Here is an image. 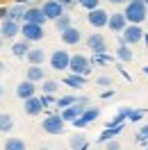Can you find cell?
<instances>
[{"mask_svg":"<svg viewBox=\"0 0 148 150\" xmlns=\"http://www.w3.org/2000/svg\"><path fill=\"white\" fill-rule=\"evenodd\" d=\"M25 80H30V82H43L46 80L43 66H30L28 71H25Z\"/></svg>","mask_w":148,"mask_h":150,"instance_id":"d6986e66","label":"cell"},{"mask_svg":"<svg viewBox=\"0 0 148 150\" xmlns=\"http://www.w3.org/2000/svg\"><path fill=\"white\" fill-rule=\"evenodd\" d=\"M25 59H28L30 66H43V62H46V50H41V48H32L28 55H25Z\"/></svg>","mask_w":148,"mask_h":150,"instance_id":"ac0fdd59","label":"cell"},{"mask_svg":"<svg viewBox=\"0 0 148 150\" xmlns=\"http://www.w3.org/2000/svg\"><path fill=\"white\" fill-rule=\"evenodd\" d=\"M2 93H5V89H2V84H0V98H2Z\"/></svg>","mask_w":148,"mask_h":150,"instance_id":"f35d334b","label":"cell"},{"mask_svg":"<svg viewBox=\"0 0 148 150\" xmlns=\"http://www.w3.org/2000/svg\"><path fill=\"white\" fill-rule=\"evenodd\" d=\"M107 2H112V5H116V7H119V5H125L128 0H107Z\"/></svg>","mask_w":148,"mask_h":150,"instance_id":"74e56055","label":"cell"},{"mask_svg":"<svg viewBox=\"0 0 148 150\" xmlns=\"http://www.w3.org/2000/svg\"><path fill=\"white\" fill-rule=\"evenodd\" d=\"M64 127H66V121L62 118V114H48L43 118V123H41V130L46 134H53V137L64 134Z\"/></svg>","mask_w":148,"mask_h":150,"instance_id":"3957f363","label":"cell"},{"mask_svg":"<svg viewBox=\"0 0 148 150\" xmlns=\"http://www.w3.org/2000/svg\"><path fill=\"white\" fill-rule=\"evenodd\" d=\"M87 21H89L91 28L102 30V28H107V23H110V14L102 9V7H98V9H91L89 14H87Z\"/></svg>","mask_w":148,"mask_h":150,"instance_id":"52a82bcc","label":"cell"},{"mask_svg":"<svg viewBox=\"0 0 148 150\" xmlns=\"http://www.w3.org/2000/svg\"><path fill=\"white\" fill-rule=\"evenodd\" d=\"M144 2H146V5H148V0H144Z\"/></svg>","mask_w":148,"mask_h":150,"instance_id":"60d3db41","label":"cell"},{"mask_svg":"<svg viewBox=\"0 0 148 150\" xmlns=\"http://www.w3.org/2000/svg\"><path fill=\"white\" fill-rule=\"evenodd\" d=\"M57 89H59V84H57L55 80H43V82H41V91L48 93V96H55Z\"/></svg>","mask_w":148,"mask_h":150,"instance_id":"83f0119b","label":"cell"},{"mask_svg":"<svg viewBox=\"0 0 148 150\" xmlns=\"http://www.w3.org/2000/svg\"><path fill=\"white\" fill-rule=\"evenodd\" d=\"M84 82H87V77H84V75H75V73H68V75L64 77V84L73 86V89H82V86H84Z\"/></svg>","mask_w":148,"mask_h":150,"instance_id":"7402d4cb","label":"cell"},{"mask_svg":"<svg viewBox=\"0 0 148 150\" xmlns=\"http://www.w3.org/2000/svg\"><path fill=\"white\" fill-rule=\"evenodd\" d=\"M78 5H80L82 9L91 11V9H98V7H100V0H78Z\"/></svg>","mask_w":148,"mask_h":150,"instance_id":"4dcf8cb0","label":"cell"},{"mask_svg":"<svg viewBox=\"0 0 148 150\" xmlns=\"http://www.w3.org/2000/svg\"><path fill=\"white\" fill-rule=\"evenodd\" d=\"M123 14H125L128 23H132V25H141V23H146V21H148V5L144 2V0H128Z\"/></svg>","mask_w":148,"mask_h":150,"instance_id":"6da1fadb","label":"cell"},{"mask_svg":"<svg viewBox=\"0 0 148 150\" xmlns=\"http://www.w3.org/2000/svg\"><path fill=\"white\" fill-rule=\"evenodd\" d=\"M0 68H2V66H0Z\"/></svg>","mask_w":148,"mask_h":150,"instance_id":"ee69618b","label":"cell"},{"mask_svg":"<svg viewBox=\"0 0 148 150\" xmlns=\"http://www.w3.org/2000/svg\"><path fill=\"white\" fill-rule=\"evenodd\" d=\"M116 59H119V62H123V64L132 62V50H130L128 43H123V41H121V46L116 48Z\"/></svg>","mask_w":148,"mask_h":150,"instance_id":"603a6c76","label":"cell"},{"mask_svg":"<svg viewBox=\"0 0 148 150\" xmlns=\"http://www.w3.org/2000/svg\"><path fill=\"white\" fill-rule=\"evenodd\" d=\"M2 150H28V143L23 139H18V137H9V139L5 141Z\"/></svg>","mask_w":148,"mask_h":150,"instance_id":"44dd1931","label":"cell"},{"mask_svg":"<svg viewBox=\"0 0 148 150\" xmlns=\"http://www.w3.org/2000/svg\"><path fill=\"white\" fill-rule=\"evenodd\" d=\"M84 109H87V107H84V105H80V103L71 105V107H64V109H62V118H64L66 123H73L75 118H80V116H82Z\"/></svg>","mask_w":148,"mask_h":150,"instance_id":"e0dca14e","label":"cell"},{"mask_svg":"<svg viewBox=\"0 0 148 150\" xmlns=\"http://www.w3.org/2000/svg\"><path fill=\"white\" fill-rule=\"evenodd\" d=\"M0 48H2V37H0Z\"/></svg>","mask_w":148,"mask_h":150,"instance_id":"ab89813d","label":"cell"},{"mask_svg":"<svg viewBox=\"0 0 148 150\" xmlns=\"http://www.w3.org/2000/svg\"><path fill=\"white\" fill-rule=\"evenodd\" d=\"M46 14L41 7H28L25 9V16H23V23H37V25H43L46 23Z\"/></svg>","mask_w":148,"mask_h":150,"instance_id":"9a60e30c","label":"cell"},{"mask_svg":"<svg viewBox=\"0 0 148 150\" xmlns=\"http://www.w3.org/2000/svg\"><path fill=\"white\" fill-rule=\"evenodd\" d=\"M59 39L64 41V46H78V43L82 41V32L71 25V28H66L64 32H59Z\"/></svg>","mask_w":148,"mask_h":150,"instance_id":"4fadbf2b","label":"cell"},{"mask_svg":"<svg viewBox=\"0 0 148 150\" xmlns=\"http://www.w3.org/2000/svg\"><path fill=\"white\" fill-rule=\"evenodd\" d=\"M130 23L125 18V14L123 11H116V14H110V23H107V30H112L114 34H121L123 30L128 28Z\"/></svg>","mask_w":148,"mask_h":150,"instance_id":"9c48e42d","label":"cell"},{"mask_svg":"<svg viewBox=\"0 0 148 150\" xmlns=\"http://www.w3.org/2000/svg\"><path fill=\"white\" fill-rule=\"evenodd\" d=\"M87 146H89V143H87V137H84V134H73V137H71V150H84Z\"/></svg>","mask_w":148,"mask_h":150,"instance_id":"d4e9b609","label":"cell"},{"mask_svg":"<svg viewBox=\"0 0 148 150\" xmlns=\"http://www.w3.org/2000/svg\"><path fill=\"white\" fill-rule=\"evenodd\" d=\"M25 9H28V7H25V5H23V2H18V5H11L9 7V16H7V18H11V21H23V16H25Z\"/></svg>","mask_w":148,"mask_h":150,"instance_id":"cb8c5ba5","label":"cell"},{"mask_svg":"<svg viewBox=\"0 0 148 150\" xmlns=\"http://www.w3.org/2000/svg\"><path fill=\"white\" fill-rule=\"evenodd\" d=\"M98 116H100V109H98V107H87V109L82 112V116L73 121V125H75V127H84V125L93 123L96 118H98Z\"/></svg>","mask_w":148,"mask_h":150,"instance_id":"5bb4252c","label":"cell"},{"mask_svg":"<svg viewBox=\"0 0 148 150\" xmlns=\"http://www.w3.org/2000/svg\"><path fill=\"white\" fill-rule=\"evenodd\" d=\"M21 34H23V39H25V41H30V43L41 41V39L46 37L43 25H37V23H23V25H21Z\"/></svg>","mask_w":148,"mask_h":150,"instance_id":"277c9868","label":"cell"},{"mask_svg":"<svg viewBox=\"0 0 148 150\" xmlns=\"http://www.w3.org/2000/svg\"><path fill=\"white\" fill-rule=\"evenodd\" d=\"M30 50H32V48H30V41H25V39H23V41H16V43L11 46V55L18 57V59H23Z\"/></svg>","mask_w":148,"mask_h":150,"instance_id":"ffe728a7","label":"cell"},{"mask_svg":"<svg viewBox=\"0 0 148 150\" xmlns=\"http://www.w3.org/2000/svg\"><path fill=\"white\" fill-rule=\"evenodd\" d=\"M78 103V96H62V98H57V107L59 109H64V107H71V105Z\"/></svg>","mask_w":148,"mask_h":150,"instance_id":"f546056e","label":"cell"},{"mask_svg":"<svg viewBox=\"0 0 148 150\" xmlns=\"http://www.w3.org/2000/svg\"><path fill=\"white\" fill-rule=\"evenodd\" d=\"M57 2H59V5H62V7H73V5H78V0H57Z\"/></svg>","mask_w":148,"mask_h":150,"instance_id":"d590c367","label":"cell"},{"mask_svg":"<svg viewBox=\"0 0 148 150\" xmlns=\"http://www.w3.org/2000/svg\"><path fill=\"white\" fill-rule=\"evenodd\" d=\"M9 16V7H0V21H5Z\"/></svg>","mask_w":148,"mask_h":150,"instance_id":"8d00e7d4","label":"cell"},{"mask_svg":"<svg viewBox=\"0 0 148 150\" xmlns=\"http://www.w3.org/2000/svg\"><path fill=\"white\" fill-rule=\"evenodd\" d=\"M43 109H46V103H43L41 96H32L28 100H23V112L28 114V116H39Z\"/></svg>","mask_w":148,"mask_h":150,"instance_id":"ba28073f","label":"cell"},{"mask_svg":"<svg viewBox=\"0 0 148 150\" xmlns=\"http://www.w3.org/2000/svg\"><path fill=\"white\" fill-rule=\"evenodd\" d=\"M11 127H14V118H11L9 114H0V132H11Z\"/></svg>","mask_w":148,"mask_h":150,"instance_id":"4316f807","label":"cell"},{"mask_svg":"<svg viewBox=\"0 0 148 150\" xmlns=\"http://www.w3.org/2000/svg\"><path fill=\"white\" fill-rule=\"evenodd\" d=\"M121 132H123V125H116V127H107V130H105L100 137H98V141H110V139H114L116 134H121Z\"/></svg>","mask_w":148,"mask_h":150,"instance_id":"484cf974","label":"cell"},{"mask_svg":"<svg viewBox=\"0 0 148 150\" xmlns=\"http://www.w3.org/2000/svg\"><path fill=\"white\" fill-rule=\"evenodd\" d=\"M141 116H144V112H139V109H137V112H134V109H130V116H128V118H130V121H139Z\"/></svg>","mask_w":148,"mask_h":150,"instance_id":"e575fe53","label":"cell"},{"mask_svg":"<svg viewBox=\"0 0 148 150\" xmlns=\"http://www.w3.org/2000/svg\"><path fill=\"white\" fill-rule=\"evenodd\" d=\"M137 141H141L144 146L148 143V125H141V127H139V132H137Z\"/></svg>","mask_w":148,"mask_h":150,"instance_id":"1f68e13d","label":"cell"},{"mask_svg":"<svg viewBox=\"0 0 148 150\" xmlns=\"http://www.w3.org/2000/svg\"><path fill=\"white\" fill-rule=\"evenodd\" d=\"M141 39H144V30H141V25H132V23H130L128 28L121 32V41L128 43V46H137Z\"/></svg>","mask_w":148,"mask_h":150,"instance_id":"5b68a950","label":"cell"},{"mask_svg":"<svg viewBox=\"0 0 148 150\" xmlns=\"http://www.w3.org/2000/svg\"><path fill=\"white\" fill-rule=\"evenodd\" d=\"M146 150H148V143H146Z\"/></svg>","mask_w":148,"mask_h":150,"instance_id":"b9f144b4","label":"cell"},{"mask_svg":"<svg viewBox=\"0 0 148 150\" xmlns=\"http://www.w3.org/2000/svg\"><path fill=\"white\" fill-rule=\"evenodd\" d=\"M0 37H2V34H0Z\"/></svg>","mask_w":148,"mask_h":150,"instance_id":"7bdbcfd3","label":"cell"},{"mask_svg":"<svg viewBox=\"0 0 148 150\" xmlns=\"http://www.w3.org/2000/svg\"><path fill=\"white\" fill-rule=\"evenodd\" d=\"M0 34L2 39H14L21 34V23L18 21H11V18H5L0 23Z\"/></svg>","mask_w":148,"mask_h":150,"instance_id":"30bf717a","label":"cell"},{"mask_svg":"<svg viewBox=\"0 0 148 150\" xmlns=\"http://www.w3.org/2000/svg\"><path fill=\"white\" fill-rule=\"evenodd\" d=\"M107 150H121V143L116 139H110L107 141Z\"/></svg>","mask_w":148,"mask_h":150,"instance_id":"d6a6232c","label":"cell"},{"mask_svg":"<svg viewBox=\"0 0 148 150\" xmlns=\"http://www.w3.org/2000/svg\"><path fill=\"white\" fill-rule=\"evenodd\" d=\"M93 71L91 66V59L87 55H82V52H75V55H71V64H68V73H75V75H87Z\"/></svg>","mask_w":148,"mask_h":150,"instance_id":"7a4b0ae2","label":"cell"},{"mask_svg":"<svg viewBox=\"0 0 148 150\" xmlns=\"http://www.w3.org/2000/svg\"><path fill=\"white\" fill-rule=\"evenodd\" d=\"M41 9H43V14H46L48 21H57L62 14H64V7H62L57 0H46V2L41 5Z\"/></svg>","mask_w":148,"mask_h":150,"instance_id":"8fae6325","label":"cell"},{"mask_svg":"<svg viewBox=\"0 0 148 150\" xmlns=\"http://www.w3.org/2000/svg\"><path fill=\"white\" fill-rule=\"evenodd\" d=\"M68 64H71V52H66V50H53L50 52L53 71H68Z\"/></svg>","mask_w":148,"mask_h":150,"instance_id":"8992f818","label":"cell"},{"mask_svg":"<svg viewBox=\"0 0 148 150\" xmlns=\"http://www.w3.org/2000/svg\"><path fill=\"white\" fill-rule=\"evenodd\" d=\"M55 23V28H57V32H64L66 28H71V16L68 14H62L57 21H53Z\"/></svg>","mask_w":148,"mask_h":150,"instance_id":"f1b7e54d","label":"cell"},{"mask_svg":"<svg viewBox=\"0 0 148 150\" xmlns=\"http://www.w3.org/2000/svg\"><path fill=\"white\" fill-rule=\"evenodd\" d=\"M16 96L21 100H28L32 96H37V82H30V80H23L18 86H16Z\"/></svg>","mask_w":148,"mask_h":150,"instance_id":"2e32d148","label":"cell"},{"mask_svg":"<svg viewBox=\"0 0 148 150\" xmlns=\"http://www.w3.org/2000/svg\"><path fill=\"white\" fill-rule=\"evenodd\" d=\"M110 84H112V77H107V75L98 77V86H110Z\"/></svg>","mask_w":148,"mask_h":150,"instance_id":"836d02e7","label":"cell"},{"mask_svg":"<svg viewBox=\"0 0 148 150\" xmlns=\"http://www.w3.org/2000/svg\"><path fill=\"white\" fill-rule=\"evenodd\" d=\"M87 46H89V50L96 52V55H105V50H107V41H105L102 34H89V37H87Z\"/></svg>","mask_w":148,"mask_h":150,"instance_id":"7c38bea8","label":"cell"}]
</instances>
